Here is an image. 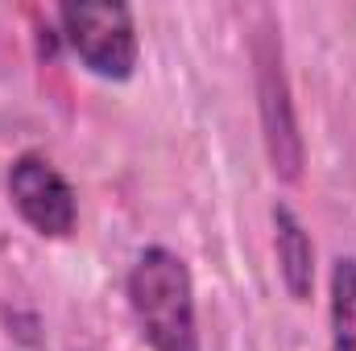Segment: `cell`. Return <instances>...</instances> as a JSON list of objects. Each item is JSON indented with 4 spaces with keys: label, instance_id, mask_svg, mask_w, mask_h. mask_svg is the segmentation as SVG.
Masks as SVG:
<instances>
[{
    "label": "cell",
    "instance_id": "cell-1",
    "mask_svg": "<svg viewBox=\"0 0 356 351\" xmlns=\"http://www.w3.org/2000/svg\"><path fill=\"white\" fill-rule=\"evenodd\" d=\"M133 323L154 351H203L195 318V281L186 261L154 244L145 248L124 281Z\"/></svg>",
    "mask_w": 356,
    "mask_h": 351
},
{
    "label": "cell",
    "instance_id": "cell-2",
    "mask_svg": "<svg viewBox=\"0 0 356 351\" xmlns=\"http://www.w3.org/2000/svg\"><path fill=\"white\" fill-rule=\"evenodd\" d=\"M58 33L95 79H133L141 37L129 4H58Z\"/></svg>",
    "mask_w": 356,
    "mask_h": 351
},
{
    "label": "cell",
    "instance_id": "cell-3",
    "mask_svg": "<svg viewBox=\"0 0 356 351\" xmlns=\"http://www.w3.org/2000/svg\"><path fill=\"white\" fill-rule=\"evenodd\" d=\"M253 62H257V112H261V137H266L269 166L282 182L302 178V132L290 99V79L282 67V37L273 33V21L266 17V29L253 37Z\"/></svg>",
    "mask_w": 356,
    "mask_h": 351
},
{
    "label": "cell",
    "instance_id": "cell-4",
    "mask_svg": "<svg viewBox=\"0 0 356 351\" xmlns=\"http://www.w3.org/2000/svg\"><path fill=\"white\" fill-rule=\"evenodd\" d=\"M8 198L17 215L46 240H67L79 223V198L63 170L42 153H21L8 166Z\"/></svg>",
    "mask_w": 356,
    "mask_h": 351
},
{
    "label": "cell",
    "instance_id": "cell-5",
    "mask_svg": "<svg viewBox=\"0 0 356 351\" xmlns=\"http://www.w3.org/2000/svg\"><path fill=\"white\" fill-rule=\"evenodd\" d=\"M269 219H273V252H277V273H282L286 293L294 302H311V289H315V244H311V232L302 228V219L286 203H273Z\"/></svg>",
    "mask_w": 356,
    "mask_h": 351
},
{
    "label": "cell",
    "instance_id": "cell-6",
    "mask_svg": "<svg viewBox=\"0 0 356 351\" xmlns=\"http://www.w3.org/2000/svg\"><path fill=\"white\" fill-rule=\"evenodd\" d=\"M327 318H332V351H356V257H340L332 264Z\"/></svg>",
    "mask_w": 356,
    "mask_h": 351
}]
</instances>
